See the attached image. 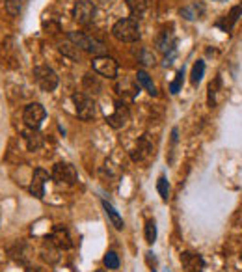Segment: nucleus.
Wrapping results in <instances>:
<instances>
[{"instance_id": "20", "label": "nucleus", "mask_w": 242, "mask_h": 272, "mask_svg": "<svg viewBox=\"0 0 242 272\" xmlns=\"http://www.w3.org/2000/svg\"><path fill=\"white\" fill-rule=\"evenodd\" d=\"M205 12L203 10V6H199L197 2H192V4H188V6H184L181 10V15L184 19H188V21H194V19H197L201 13Z\"/></svg>"}, {"instance_id": "8", "label": "nucleus", "mask_w": 242, "mask_h": 272, "mask_svg": "<svg viewBox=\"0 0 242 272\" xmlns=\"http://www.w3.org/2000/svg\"><path fill=\"white\" fill-rule=\"evenodd\" d=\"M73 17L78 24H90L95 17V6L88 0H80L73 8Z\"/></svg>"}, {"instance_id": "17", "label": "nucleus", "mask_w": 242, "mask_h": 272, "mask_svg": "<svg viewBox=\"0 0 242 272\" xmlns=\"http://www.w3.org/2000/svg\"><path fill=\"white\" fill-rule=\"evenodd\" d=\"M82 84H84V90L88 92V95H97L103 90V84L99 80V77H95L93 73H86Z\"/></svg>"}, {"instance_id": "23", "label": "nucleus", "mask_w": 242, "mask_h": 272, "mask_svg": "<svg viewBox=\"0 0 242 272\" xmlns=\"http://www.w3.org/2000/svg\"><path fill=\"white\" fill-rule=\"evenodd\" d=\"M116 90H118V94L120 95H127V97H134L136 92H138V88H136L131 80H127V79H123V82L118 84Z\"/></svg>"}, {"instance_id": "1", "label": "nucleus", "mask_w": 242, "mask_h": 272, "mask_svg": "<svg viewBox=\"0 0 242 272\" xmlns=\"http://www.w3.org/2000/svg\"><path fill=\"white\" fill-rule=\"evenodd\" d=\"M112 36L121 43H134L140 39V24L133 17L120 19L112 26Z\"/></svg>"}, {"instance_id": "14", "label": "nucleus", "mask_w": 242, "mask_h": 272, "mask_svg": "<svg viewBox=\"0 0 242 272\" xmlns=\"http://www.w3.org/2000/svg\"><path fill=\"white\" fill-rule=\"evenodd\" d=\"M23 138H24V142H26V147H28L30 151H37V149H41V145H43V134L37 129L24 130Z\"/></svg>"}, {"instance_id": "33", "label": "nucleus", "mask_w": 242, "mask_h": 272, "mask_svg": "<svg viewBox=\"0 0 242 272\" xmlns=\"http://www.w3.org/2000/svg\"><path fill=\"white\" fill-rule=\"evenodd\" d=\"M218 2H224V0H218Z\"/></svg>"}, {"instance_id": "32", "label": "nucleus", "mask_w": 242, "mask_h": 272, "mask_svg": "<svg viewBox=\"0 0 242 272\" xmlns=\"http://www.w3.org/2000/svg\"><path fill=\"white\" fill-rule=\"evenodd\" d=\"M142 58H144L145 65H151V64H155V56H153L151 52H147V50H144V52H142Z\"/></svg>"}, {"instance_id": "5", "label": "nucleus", "mask_w": 242, "mask_h": 272, "mask_svg": "<svg viewBox=\"0 0 242 272\" xmlns=\"http://www.w3.org/2000/svg\"><path fill=\"white\" fill-rule=\"evenodd\" d=\"M91 67H93V71L97 75H101V77H106V79H116L118 77V71H120V65H118V62L114 58H110V56H95L93 62H91Z\"/></svg>"}, {"instance_id": "22", "label": "nucleus", "mask_w": 242, "mask_h": 272, "mask_svg": "<svg viewBox=\"0 0 242 272\" xmlns=\"http://www.w3.org/2000/svg\"><path fill=\"white\" fill-rule=\"evenodd\" d=\"M41 256H43V259L48 261V263H56L58 261V252H56V246L48 240L43 244V248H41Z\"/></svg>"}, {"instance_id": "9", "label": "nucleus", "mask_w": 242, "mask_h": 272, "mask_svg": "<svg viewBox=\"0 0 242 272\" xmlns=\"http://www.w3.org/2000/svg\"><path fill=\"white\" fill-rule=\"evenodd\" d=\"M50 242L58 250H69L73 248V239L69 235V229L63 225H54L50 233Z\"/></svg>"}, {"instance_id": "24", "label": "nucleus", "mask_w": 242, "mask_h": 272, "mask_svg": "<svg viewBox=\"0 0 242 272\" xmlns=\"http://www.w3.org/2000/svg\"><path fill=\"white\" fill-rule=\"evenodd\" d=\"M203 73H205V64H203L201 60H197V62L194 64L192 75H190V79H192L194 86H197V84L201 82V79H203Z\"/></svg>"}, {"instance_id": "31", "label": "nucleus", "mask_w": 242, "mask_h": 272, "mask_svg": "<svg viewBox=\"0 0 242 272\" xmlns=\"http://www.w3.org/2000/svg\"><path fill=\"white\" fill-rule=\"evenodd\" d=\"M157 190L158 194H160V198L166 201L169 198V185H168V179L166 177H160L157 183Z\"/></svg>"}, {"instance_id": "15", "label": "nucleus", "mask_w": 242, "mask_h": 272, "mask_svg": "<svg viewBox=\"0 0 242 272\" xmlns=\"http://www.w3.org/2000/svg\"><path fill=\"white\" fill-rule=\"evenodd\" d=\"M242 15V4L241 6H235V8H231V12L226 15V17H222L220 21H218V28H222L224 32H229L231 28H233V24L239 21V17Z\"/></svg>"}, {"instance_id": "3", "label": "nucleus", "mask_w": 242, "mask_h": 272, "mask_svg": "<svg viewBox=\"0 0 242 272\" xmlns=\"http://www.w3.org/2000/svg\"><path fill=\"white\" fill-rule=\"evenodd\" d=\"M34 80L43 92H54L58 86V75L48 65H37L34 67Z\"/></svg>"}, {"instance_id": "25", "label": "nucleus", "mask_w": 242, "mask_h": 272, "mask_svg": "<svg viewBox=\"0 0 242 272\" xmlns=\"http://www.w3.org/2000/svg\"><path fill=\"white\" fill-rule=\"evenodd\" d=\"M155 240H157V224H155V220H147V224H145V242L153 244Z\"/></svg>"}, {"instance_id": "12", "label": "nucleus", "mask_w": 242, "mask_h": 272, "mask_svg": "<svg viewBox=\"0 0 242 272\" xmlns=\"http://www.w3.org/2000/svg\"><path fill=\"white\" fill-rule=\"evenodd\" d=\"M181 263L186 272H203V269H205L203 257L199 254H194V252H182Z\"/></svg>"}, {"instance_id": "27", "label": "nucleus", "mask_w": 242, "mask_h": 272, "mask_svg": "<svg viewBox=\"0 0 242 272\" xmlns=\"http://www.w3.org/2000/svg\"><path fill=\"white\" fill-rule=\"evenodd\" d=\"M60 52L63 54V56H67V58H71V60H78V47L75 45V43H65V45H60Z\"/></svg>"}, {"instance_id": "21", "label": "nucleus", "mask_w": 242, "mask_h": 272, "mask_svg": "<svg viewBox=\"0 0 242 272\" xmlns=\"http://www.w3.org/2000/svg\"><path fill=\"white\" fill-rule=\"evenodd\" d=\"M103 207H105V211H106V214H108V218L112 220L114 227H116V229H123V218L120 216V213L110 205L108 201H103Z\"/></svg>"}, {"instance_id": "18", "label": "nucleus", "mask_w": 242, "mask_h": 272, "mask_svg": "<svg viewBox=\"0 0 242 272\" xmlns=\"http://www.w3.org/2000/svg\"><path fill=\"white\" fill-rule=\"evenodd\" d=\"M127 8L133 15V19H142L147 10V0H127Z\"/></svg>"}, {"instance_id": "29", "label": "nucleus", "mask_w": 242, "mask_h": 272, "mask_svg": "<svg viewBox=\"0 0 242 272\" xmlns=\"http://www.w3.org/2000/svg\"><path fill=\"white\" fill-rule=\"evenodd\" d=\"M23 10V0H6V12L10 15H19Z\"/></svg>"}, {"instance_id": "7", "label": "nucleus", "mask_w": 242, "mask_h": 272, "mask_svg": "<svg viewBox=\"0 0 242 272\" xmlns=\"http://www.w3.org/2000/svg\"><path fill=\"white\" fill-rule=\"evenodd\" d=\"M50 177L54 179L56 183H65V185H75L76 183V170L73 164H67V162H58V164L52 168V176Z\"/></svg>"}, {"instance_id": "16", "label": "nucleus", "mask_w": 242, "mask_h": 272, "mask_svg": "<svg viewBox=\"0 0 242 272\" xmlns=\"http://www.w3.org/2000/svg\"><path fill=\"white\" fill-rule=\"evenodd\" d=\"M157 48L160 50V52H164V54H173V50H175V37H173V34L171 32H162L160 36H158L157 39Z\"/></svg>"}, {"instance_id": "30", "label": "nucleus", "mask_w": 242, "mask_h": 272, "mask_svg": "<svg viewBox=\"0 0 242 272\" xmlns=\"http://www.w3.org/2000/svg\"><path fill=\"white\" fill-rule=\"evenodd\" d=\"M182 80H184V69H181V71H177V75H175V80L169 84V92L175 95L181 92V86H182Z\"/></svg>"}, {"instance_id": "28", "label": "nucleus", "mask_w": 242, "mask_h": 272, "mask_svg": "<svg viewBox=\"0 0 242 272\" xmlns=\"http://www.w3.org/2000/svg\"><path fill=\"white\" fill-rule=\"evenodd\" d=\"M103 263H105V267H106V269H110V271H116V269H120V257H118V254H116V252H108V254L105 256Z\"/></svg>"}, {"instance_id": "2", "label": "nucleus", "mask_w": 242, "mask_h": 272, "mask_svg": "<svg viewBox=\"0 0 242 272\" xmlns=\"http://www.w3.org/2000/svg\"><path fill=\"white\" fill-rule=\"evenodd\" d=\"M69 41H73L78 48H82L90 54H95V56H105V43L99 41L95 37H90L82 34V32H69Z\"/></svg>"}, {"instance_id": "6", "label": "nucleus", "mask_w": 242, "mask_h": 272, "mask_svg": "<svg viewBox=\"0 0 242 272\" xmlns=\"http://www.w3.org/2000/svg\"><path fill=\"white\" fill-rule=\"evenodd\" d=\"M45 116H47V112H45L43 105H39V103H30L23 112V119L28 129H39Z\"/></svg>"}, {"instance_id": "11", "label": "nucleus", "mask_w": 242, "mask_h": 272, "mask_svg": "<svg viewBox=\"0 0 242 272\" xmlns=\"http://www.w3.org/2000/svg\"><path fill=\"white\" fill-rule=\"evenodd\" d=\"M48 181V174L45 170H41V168H37L34 170V176H32V183H30V194L32 196H36V198H43L45 196V183Z\"/></svg>"}, {"instance_id": "10", "label": "nucleus", "mask_w": 242, "mask_h": 272, "mask_svg": "<svg viewBox=\"0 0 242 272\" xmlns=\"http://www.w3.org/2000/svg\"><path fill=\"white\" fill-rule=\"evenodd\" d=\"M153 155V142H151V136L149 134H144L138 144H136V147H134V151L131 153L134 162H144L147 160L149 157Z\"/></svg>"}, {"instance_id": "26", "label": "nucleus", "mask_w": 242, "mask_h": 272, "mask_svg": "<svg viewBox=\"0 0 242 272\" xmlns=\"http://www.w3.org/2000/svg\"><path fill=\"white\" fill-rule=\"evenodd\" d=\"M218 86H220V79H214V82L209 84V95H207V105L212 108L216 105V92Z\"/></svg>"}, {"instance_id": "13", "label": "nucleus", "mask_w": 242, "mask_h": 272, "mask_svg": "<svg viewBox=\"0 0 242 272\" xmlns=\"http://www.w3.org/2000/svg\"><path fill=\"white\" fill-rule=\"evenodd\" d=\"M129 118H131V116H129L127 107H125L123 103H116V110H114V114L106 116V121H108V125L112 129H123V127L127 125Z\"/></svg>"}, {"instance_id": "4", "label": "nucleus", "mask_w": 242, "mask_h": 272, "mask_svg": "<svg viewBox=\"0 0 242 272\" xmlns=\"http://www.w3.org/2000/svg\"><path fill=\"white\" fill-rule=\"evenodd\" d=\"M73 103L76 107V116L80 119H91L95 116V101L91 99V95L76 92L73 95Z\"/></svg>"}, {"instance_id": "19", "label": "nucleus", "mask_w": 242, "mask_h": 272, "mask_svg": "<svg viewBox=\"0 0 242 272\" xmlns=\"http://www.w3.org/2000/svg\"><path fill=\"white\" fill-rule=\"evenodd\" d=\"M136 82H138V86H142L149 95H157V86H155V82L151 80V77L145 71L136 73Z\"/></svg>"}]
</instances>
